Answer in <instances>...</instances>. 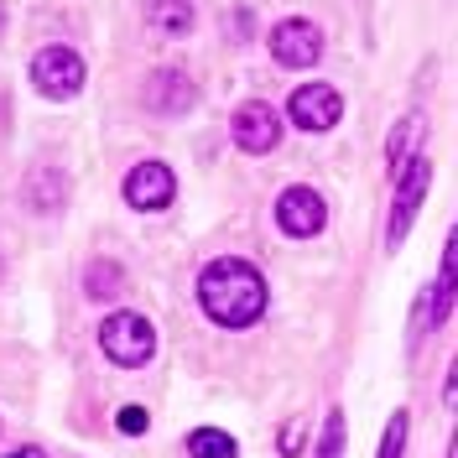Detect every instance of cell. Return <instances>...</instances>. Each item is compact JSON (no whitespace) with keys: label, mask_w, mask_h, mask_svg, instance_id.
Listing matches in <instances>:
<instances>
[{"label":"cell","mask_w":458,"mask_h":458,"mask_svg":"<svg viewBox=\"0 0 458 458\" xmlns=\"http://www.w3.org/2000/svg\"><path fill=\"white\" fill-rule=\"evenodd\" d=\"M422 131H428V114H417V110L406 114L396 131H391V141H386V172H391V177H396V172L411 162V157H417V141H422Z\"/></svg>","instance_id":"11"},{"label":"cell","mask_w":458,"mask_h":458,"mask_svg":"<svg viewBox=\"0 0 458 458\" xmlns=\"http://www.w3.org/2000/svg\"><path fill=\"white\" fill-rule=\"evenodd\" d=\"M0 27H5V11H0Z\"/></svg>","instance_id":"20"},{"label":"cell","mask_w":458,"mask_h":458,"mask_svg":"<svg viewBox=\"0 0 458 458\" xmlns=\"http://www.w3.org/2000/svg\"><path fill=\"white\" fill-rule=\"evenodd\" d=\"M240 448H234V437L219 428H193L188 432V458H234Z\"/></svg>","instance_id":"13"},{"label":"cell","mask_w":458,"mask_h":458,"mask_svg":"<svg viewBox=\"0 0 458 458\" xmlns=\"http://www.w3.org/2000/svg\"><path fill=\"white\" fill-rule=\"evenodd\" d=\"M297 448H302V428H297V422H286V428H282V454L292 458Z\"/></svg>","instance_id":"18"},{"label":"cell","mask_w":458,"mask_h":458,"mask_svg":"<svg viewBox=\"0 0 458 458\" xmlns=\"http://www.w3.org/2000/svg\"><path fill=\"white\" fill-rule=\"evenodd\" d=\"M271 57L282 63V68H313L318 57H323V27L308 21V16H286L271 27Z\"/></svg>","instance_id":"6"},{"label":"cell","mask_w":458,"mask_h":458,"mask_svg":"<svg viewBox=\"0 0 458 458\" xmlns=\"http://www.w3.org/2000/svg\"><path fill=\"white\" fill-rule=\"evenodd\" d=\"M286 114H292V125H297V131L323 136V131H334V125H339L344 94L334 84H297V89H292V99H286Z\"/></svg>","instance_id":"5"},{"label":"cell","mask_w":458,"mask_h":458,"mask_svg":"<svg viewBox=\"0 0 458 458\" xmlns=\"http://www.w3.org/2000/svg\"><path fill=\"white\" fill-rule=\"evenodd\" d=\"M84 286H89V297H120L125 271H120L114 260H94V266L84 271Z\"/></svg>","instance_id":"14"},{"label":"cell","mask_w":458,"mask_h":458,"mask_svg":"<svg viewBox=\"0 0 458 458\" xmlns=\"http://www.w3.org/2000/svg\"><path fill=\"white\" fill-rule=\"evenodd\" d=\"M276 225H282V234H292V240H313V234H323V225H328V203H323L318 188L292 182L282 199H276Z\"/></svg>","instance_id":"9"},{"label":"cell","mask_w":458,"mask_h":458,"mask_svg":"<svg viewBox=\"0 0 458 458\" xmlns=\"http://www.w3.org/2000/svg\"><path fill=\"white\" fill-rule=\"evenodd\" d=\"M99 349H105V360L120 365V370H141V365H151V354H157V328L136 308L110 313L99 323Z\"/></svg>","instance_id":"2"},{"label":"cell","mask_w":458,"mask_h":458,"mask_svg":"<svg viewBox=\"0 0 458 458\" xmlns=\"http://www.w3.org/2000/svg\"><path fill=\"white\" fill-rule=\"evenodd\" d=\"M31 84H37L42 99L63 105V99H79V89L89 84V68L73 47H57L53 42V47H42V53L31 57Z\"/></svg>","instance_id":"4"},{"label":"cell","mask_w":458,"mask_h":458,"mask_svg":"<svg viewBox=\"0 0 458 458\" xmlns=\"http://www.w3.org/2000/svg\"><path fill=\"white\" fill-rule=\"evenodd\" d=\"M349 448V422H344V406H334L323 417V437H318V458H344Z\"/></svg>","instance_id":"15"},{"label":"cell","mask_w":458,"mask_h":458,"mask_svg":"<svg viewBox=\"0 0 458 458\" xmlns=\"http://www.w3.org/2000/svg\"><path fill=\"white\" fill-rule=\"evenodd\" d=\"M11 458H42V454H37V448H21V454H11Z\"/></svg>","instance_id":"19"},{"label":"cell","mask_w":458,"mask_h":458,"mask_svg":"<svg viewBox=\"0 0 458 458\" xmlns=\"http://www.w3.org/2000/svg\"><path fill=\"white\" fill-rule=\"evenodd\" d=\"M229 136H234V146L245 157H266V151H276V141H282V114L271 110L266 99H245L234 110V120H229Z\"/></svg>","instance_id":"7"},{"label":"cell","mask_w":458,"mask_h":458,"mask_svg":"<svg viewBox=\"0 0 458 458\" xmlns=\"http://www.w3.org/2000/svg\"><path fill=\"white\" fill-rule=\"evenodd\" d=\"M114 428L125 432V437H141L151 428V417H146V406H120V417H114Z\"/></svg>","instance_id":"17"},{"label":"cell","mask_w":458,"mask_h":458,"mask_svg":"<svg viewBox=\"0 0 458 458\" xmlns=\"http://www.w3.org/2000/svg\"><path fill=\"white\" fill-rule=\"evenodd\" d=\"M406 432H411V411H391V422L380 432L375 458H406Z\"/></svg>","instance_id":"16"},{"label":"cell","mask_w":458,"mask_h":458,"mask_svg":"<svg viewBox=\"0 0 458 458\" xmlns=\"http://www.w3.org/2000/svg\"><path fill=\"white\" fill-rule=\"evenodd\" d=\"M146 21L162 37H188L199 16H193V0H146Z\"/></svg>","instance_id":"12"},{"label":"cell","mask_w":458,"mask_h":458,"mask_svg":"<svg viewBox=\"0 0 458 458\" xmlns=\"http://www.w3.org/2000/svg\"><path fill=\"white\" fill-rule=\"evenodd\" d=\"M193 99H199V89H193L188 73H177V68H157V73L146 79V110L182 114V110H193Z\"/></svg>","instance_id":"10"},{"label":"cell","mask_w":458,"mask_h":458,"mask_svg":"<svg viewBox=\"0 0 458 458\" xmlns=\"http://www.w3.org/2000/svg\"><path fill=\"white\" fill-rule=\"evenodd\" d=\"M432 188V162L428 151H417L406 167L396 172V199H391V225H386V250H396L401 240L411 234V225H417V214H422V199H428Z\"/></svg>","instance_id":"3"},{"label":"cell","mask_w":458,"mask_h":458,"mask_svg":"<svg viewBox=\"0 0 458 458\" xmlns=\"http://www.w3.org/2000/svg\"><path fill=\"white\" fill-rule=\"evenodd\" d=\"M120 193H125L131 208H141V214H162V208L177 199V172H172L167 162H136V167L125 172Z\"/></svg>","instance_id":"8"},{"label":"cell","mask_w":458,"mask_h":458,"mask_svg":"<svg viewBox=\"0 0 458 458\" xmlns=\"http://www.w3.org/2000/svg\"><path fill=\"white\" fill-rule=\"evenodd\" d=\"M199 308L219 328H250L266 313V282L250 260L219 256L199 271Z\"/></svg>","instance_id":"1"}]
</instances>
